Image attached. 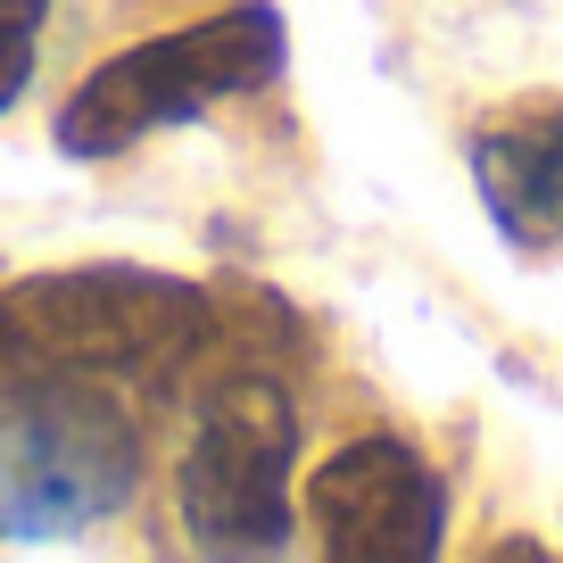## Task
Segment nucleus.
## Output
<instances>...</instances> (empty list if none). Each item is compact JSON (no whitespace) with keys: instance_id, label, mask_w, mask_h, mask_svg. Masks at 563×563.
Returning <instances> with one entry per match:
<instances>
[{"instance_id":"1","label":"nucleus","mask_w":563,"mask_h":563,"mask_svg":"<svg viewBox=\"0 0 563 563\" xmlns=\"http://www.w3.org/2000/svg\"><path fill=\"white\" fill-rule=\"evenodd\" d=\"M216 307L175 274L84 265L0 290V382H175L208 340Z\"/></svg>"},{"instance_id":"2","label":"nucleus","mask_w":563,"mask_h":563,"mask_svg":"<svg viewBox=\"0 0 563 563\" xmlns=\"http://www.w3.org/2000/svg\"><path fill=\"white\" fill-rule=\"evenodd\" d=\"M282 75V18L265 0H241L208 25H183V34L133 42L108 67H91L84 84L58 108V150L67 158H117L141 133L158 124L199 117L208 100H232V91H257Z\"/></svg>"},{"instance_id":"3","label":"nucleus","mask_w":563,"mask_h":563,"mask_svg":"<svg viewBox=\"0 0 563 563\" xmlns=\"http://www.w3.org/2000/svg\"><path fill=\"white\" fill-rule=\"evenodd\" d=\"M175 497L191 522V547L274 555L290 539V398L265 382H232L191 431Z\"/></svg>"},{"instance_id":"4","label":"nucleus","mask_w":563,"mask_h":563,"mask_svg":"<svg viewBox=\"0 0 563 563\" xmlns=\"http://www.w3.org/2000/svg\"><path fill=\"white\" fill-rule=\"evenodd\" d=\"M307 514L323 522V547L349 563H422V555H440L448 489L406 440L373 431V440H349L316 464Z\"/></svg>"},{"instance_id":"5","label":"nucleus","mask_w":563,"mask_h":563,"mask_svg":"<svg viewBox=\"0 0 563 563\" xmlns=\"http://www.w3.org/2000/svg\"><path fill=\"white\" fill-rule=\"evenodd\" d=\"M473 183L522 249H555L563 241V100H530L514 117L481 124Z\"/></svg>"},{"instance_id":"6","label":"nucleus","mask_w":563,"mask_h":563,"mask_svg":"<svg viewBox=\"0 0 563 563\" xmlns=\"http://www.w3.org/2000/svg\"><path fill=\"white\" fill-rule=\"evenodd\" d=\"M34 84V25H0V108H18Z\"/></svg>"},{"instance_id":"7","label":"nucleus","mask_w":563,"mask_h":563,"mask_svg":"<svg viewBox=\"0 0 563 563\" xmlns=\"http://www.w3.org/2000/svg\"><path fill=\"white\" fill-rule=\"evenodd\" d=\"M51 18V0H0V25H42Z\"/></svg>"}]
</instances>
